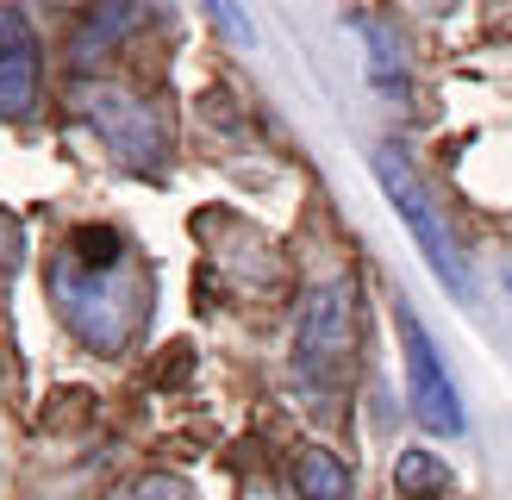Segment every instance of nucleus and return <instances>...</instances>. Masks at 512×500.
I'll return each mask as SVG.
<instances>
[{
	"instance_id": "f257e3e1",
	"label": "nucleus",
	"mask_w": 512,
	"mask_h": 500,
	"mask_svg": "<svg viewBox=\"0 0 512 500\" xmlns=\"http://www.w3.org/2000/svg\"><path fill=\"white\" fill-rule=\"evenodd\" d=\"M50 300H57L69 332L88 350H100V357H119L144 325V300L132 288V263L100 269V263H82L75 250H63V257L50 263Z\"/></svg>"
},
{
	"instance_id": "f03ea898",
	"label": "nucleus",
	"mask_w": 512,
	"mask_h": 500,
	"mask_svg": "<svg viewBox=\"0 0 512 500\" xmlns=\"http://www.w3.org/2000/svg\"><path fill=\"white\" fill-rule=\"evenodd\" d=\"M369 169H375L381 194H388L394 219L406 225V232H413V244H419V257L431 263V275H438V282H444L456 300H469V263H463V250H456V238H450L444 213L431 207L425 182L413 175V163H406L394 144H375V150H369Z\"/></svg>"
},
{
	"instance_id": "7ed1b4c3",
	"label": "nucleus",
	"mask_w": 512,
	"mask_h": 500,
	"mask_svg": "<svg viewBox=\"0 0 512 500\" xmlns=\"http://www.w3.org/2000/svg\"><path fill=\"white\" fill-rule=\"evenodd\" d=\"M350 350H356V300H350V275H331V282L313 288L300 313V332H294V363L300 375L313 382H331V375L350 369Z\"/></svg>"
},
{
	"instance_id": "20e7f679",
	"label": "nucleus",
	"mask_w": 512,
	"mask_h": 500,
	"mask_svg": "<svg viewBox=\"0 0 512 500\" xmlns=\"http://www.w3.org/2000/svg\"><path fill=\"white\" fill-rule=\"evenodd\" d=\"M394 325H400V344H406V394H413V419L425 425V432H438V438H456L463 432V394H456L438 344H431V332L406 307L394 313Z\"/></svg>"
},
{
	"instance_id": "39448f33",
	"label": "nucleus",
	"mask_w": 512,
	"mask_h": 500,
	"mask_svg": "<svg viewBox=\"0 0 512 500\" xmlns=\"http://www.w3.org/2000/svg\"><path fill=\"white\" fill-rule=\"evenodd\" d=\"M75 113H82L125 163L150 169L163 157V119L150 113V100H138V94H125L113 82H82V88H75Z\"/></svg>"
},
{
	"instance_id": "423d86ee",
	"label": "nucleus",
	"mask_w": 512,
	"mask_h": 500,
	"mask_svg": "<svg viewBox=\"0 0 512 500\" xmlns=\"http://www.w3.org/2000/svg\"><path fill=\"white\" fill-rule=\"evenodd\" d=\"M38 100V38L13 7H0V119L32 113Z\"/></svg>"
},
{
	"instance_id": "0eeeda50",
	"label": "nucleus",
	"mask_w": 512,
	"mask_h": 500,
	"mask_svg": "<svg viewBox=\"0 0 512 500\" xmlns=\"http://www.w3.org/2000/svg\"><path fill=\"white\" fill-rule=\"evenodd\" d=\"M294 488H300V500H344L350 494V469L331 457V450H300Z\"/></svg>"
},
{
	"instance_id": "6e6552de",
	"label": "nucleus",
	"mask_w": 512,
	"mask_h": 500,
	"mask_svg": "<svg viewBox=\"0 0 512 500\" xmlns=\"http://www.w3.org/2000/svg\"><path fill=\"white\" fill-rule=\"evenodd\" d=\"M356 32H363V38H369V75H375V82H388V88L400 94L406 82H400V57H394V38H388V32H381V25H375V19H356Z\"/></svg>"
},
{
	"instance_id": "1a4fd4ad",
	"label": "nucleus",
	"mask_w": 512,
	"mask_h": 500,
	"mask_svg": "<svg viewBox=\"0 0 512 500\" xmlns=\"http://www.w3.org/2000/svg\"><path fill=\"white\" fill-rule=\"evenodd\" d=\"M400 488H406V494H431V488H444V463H438V457H425V450H406V457H400Z\"/></svg>"
},
{
	"instance_id": "9d476101",
	"label": "nucleus",
	"mask_w": 512,
	"mask_h": 500,
	"mask_svg": "<svg viewBox=\"0 0 512 500\" xmlns=\"http://www.w3.org/2000/svg\"><path fill=\"white\" fill-rule=\"evenodd\" d=\"M125 500H194V488L182 475H144V482L125 488Z\"/></svg>"
},
{
	"instance_id": "9b49d317",
	"label": "nucleus",
	"mask_w": 512,
	"mask_h": 500,
	"mask_svg": "<svg viewBox=\"0 0 512 500\" xmlns=\"http://www.w3.org/2000/svg\"><path fill=\"white\" fill-rule=\"evenodd\" d=\"M207 7H213V19H219V25H225V32H232L238 44H256V32H250V19H244L238 0H207Z\"/></svg>"
},
{
	"instance_id": "f8f14e48",
	"label": "nucleus",
	"mask_w": 512,
	"mask_h": 500,
	"mask_svg": "<svg viewBox=\"0 0 512 500\" xmlns=\"http://www.w3.org/2000/svg\"><path fill=\"white\" fill-rule=\"evenodd\" d=\"M500 282H506V294H512V263H506V269H500Z\"/></svg>"
}]
</instances>
